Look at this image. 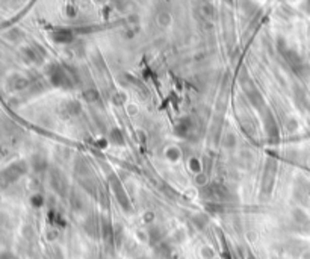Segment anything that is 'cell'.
<instances>
[{
  "mask_svg": "<svg viewBox=\"0 0 310 259\" xmlns=\"http://www.w3.org/2000/svg\"><path fill=\"white\" fill-rule=\"evenodd\" d=\"M109 141H111L112 144H117V146L124 144V138H123L121 131H118V129H112V131L109 132Z\"/></svg>",
  "mask_w": 310,
  "mask_h": 259,
  "instance_id": "9",
  "label": "cell"
},
{
  "mask_svg": "<svg viewBox=\"0 0 310 259\" xmlns=\"http://www.w3.org/2000/svg\"><path fill=\"white\" fill-rule=\"evenodd\" d=\"M264 123H265V132H267V137H268L270 143L276 144V141L280 138V135H279V127H277L276 118H274V115L271 114L270 109H267V112H265Z\"/></svg>",
  "mask_w": 310,
  "mask_h": 259,
  "instance_id": "3",
  "label": "cell"
},
{
  "mask_svg": "<svg viewBox=\"0 0 310 259\" xmlns=\"http://www.w3.org/2000/svg\"><path fill=\"white\" fill-rule=\"evenodd\" d=\"M83 99H85V102H88V103H94V102L98 100V93H97L95 90H86V91L83 93Z\"/></svg>",
  "mask_w": 310,
  "mask_h": 259,
  "instance_id": "10",
  "label": "cell"
},
{
  "mask_svg": "<svg viewBox=\"0 0 310 259\" xmlns=\"http://www.w3.org/2000/svg\"><path fill=\"white\" fill-rule=\"evenodd\" d=\"M194 131H195V123H194V120L191 117H185L176 124V135H179L180 138L191 137V134Z\"/></svg>",
  "mask_w": 310,
  "mask_h": 259,
  "instance_id": "7",
  "label": "cell"
},
{
  "mask_svg": "<svg viewBox=\"0 0 310 259\" xmlns=\"http://www.w3.org/2000/svg\"><path fill=\"white\" fill-rule=\"evenodd\" d=\"M50 184L58 193L65 194L68 190V182H67L65 176L58 168H50Z\"/></svg>",
  "mask_w": 310,
  "mask_h": 259,
  "instance_id": "5",
  "label": "cell"
},
{
  "mask_svg": "<svg viewBox=\"0 0 310 259\" xmlns=\"http://www.w3.org/2000/svg\"><path fill=\"white\" fill-rule=\"evenodd\" d=\"M191 170H192V171H200V170H201V167H200V162H198L197 159L191 161Z\"/></svg>",
  "mask_w": 310,
  "mask_h": 259,
  "instance_id": "12",
  "label": "cell"
},
{
  "mask_svg": "<svg viewBox=\"0 0 310 259\" xmlns=\"http://www.w3.org/2000/svg\"><path fill=\"white\" fill-rule=\"evenodd\" d=\"M241 87L248 99V102L257 108V109H262L265 106V100H264V96L261 94V91L256 88V85L251 82V80H241Z\"/></svg>",
  "mask_w": 310,
  "mask_h": 259,
  "instance_id": "1",
  "label": "cell"
},
{
  "mask_svg": "<svg viewBox=\"0 0 310 259\" xmlns=\"http://www.w3.org/2000/svg\"><path fill=\"white\" fill-rule=\"evenodd\" d=\"M276 161L274 159H268L267 165H265V175H264V181H262V193H271V188L274 185V178H276Z\"/></svg>",
  "mask_w": 310,
  "mask_h": 259,
  "instance_id": "4",
  "label": "cell"
},
{
  "mask_svg": "<svg viewBox=\"0 0 310 259\" xmlns=\"http://www.w3.org/2000/svg\"><path fill=\"white\" fill-rule=\"evenodd\" d=\"M26 170H27L26 162H23V161L14 162L12 165H9L8 168L3 170V173H2V176H3V182L6 184V182H14V181H17L21 175L26 173Z\"/></svg>",
  "mask_w": 310,
  "mask_h": 259,
  "instance_id": "2",
  "label": "cell"
},
{
  "mask_svg": "<svg viewBox=\"0 0 310 259\" xmlns=\"http://www.w3.org/2000/svg\"><path fill=\"white\" fill-rule=\"evenodd\" d=\"M108 181L111 182V187H112V190H114V193H115V196H117L120 205H123L126 209H129V200H127V196H126L124 188L121 187V182L118 181V178H117L114 173H111V175L108 176Z\"/></svg>",
  "mask_w": 310,
  "mask_h": 259,
  "instance_id": "6",
  "label": "cell"
},
{
  "mask_svg": "<svg viewBox=\"0 0 310 259\" xmlns=\"http://www.w3.org/2000/svg\"><path fill=\"white\" fill-rule=\"evenodd\" d=\"M82 111V106L79 102L76 100H68L65 103H62V108H61V114L65 117V118H73L76 115H79Z\"/></svg>",
  "mask_w": 310,
  "mask_h": 259,
  "instance_id": "8",
  "label": "cell"
},
{
  "mask_svg": "<svg viewBox=\"0 0 310 259\" xmlns=\"http://www.w3.org/2000/svg\"><path fill=\"white\" fill-rule=\"evenodd\" d=\"M167 153H168L167 156H168L170 159H173V161L179 159V155H180V152H179L177 149H170V150H168Z\"/></svg>",
  "mask_w": 310,
  "mask_h": 259,
  "instance_id": "11",
  "label": "cell"
}]
</instances>
